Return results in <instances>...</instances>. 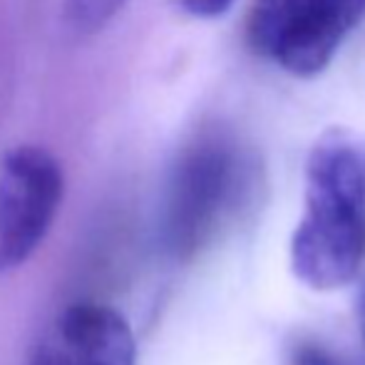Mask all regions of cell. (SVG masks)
<instances>
[{
  "label": "cell",
  "mask_w": 365,
  "mask_h": 365,
  "mask_svg": "<svg viewBox=\"0 0 365 365\" xmlns=\"http://www.w3.org/2000/svg\"><path fill=\"white\" fill-rule=\"evenodd\" d=\"M291 271L313 291H338L365 266V149L328 132L303 172V212L291 234Z\"/></svg>",
  "instance_id": "cell-1"
},
{
  "label": "cell",
  "mask_w": 365,
  "mask_h": 365,
  "mask_svg": "<svg viewBox=\"0 0 365 365\" xmlns=\"http://www.w3.org/2000/svg\"><path fill=\"white\" fill-rule=\"evenodd\" d=\"M264 194V164L229 130L192 137L169 167L162 194L164 249L189 261L219 239Z\"/></svg>",
  "instance_id": "cell-2"
},
{
  "label": "cell",
  "mask_w": 365,
  "mask_h": 365,
  "mask_svg": "<svg viewBox=\"0 0 365 365\" xmlns=\"http://www.w3.org/2000/svg\"><path fill=\"white\" fill-rule=\"evenodd\" d=\"M365 20V0H254L246 40L259 58L293 77H316Z\"/></svg>",
  "instance_id": "cell-3"
},
{
  "label": "cell",
  "mask_w": 365,
  "mask_h": 365,
  "mask_svg": "<svg viewBox=\"0 0 365 365\" xmlns=\"http://www.w3.org/2000/svg\"><path fill=\"white\" fill-rule=\"evenodd\" d=\"M65 197V174L38 145L10 149L0 162V271L18 269L45 241Z\"/></svg>",
  "instance_id": "cell-4"
},
{
  "label": "cell",
  "mask_w": 365,
  "mask_h": 365,
  "mask_svg": "<svg viewBox=\"0 0 365 365\" xmlns=\"http://www.w3.org/2000/svg\"><path fill=\"white\" fill-rule=\"evenodd\" d=\"M28 365H137V341L120 311L75 303L55 316Z\"/></svg>",
  "instance_id": "cell-5"
},
{
  "label": "cell",
  "mask_w": 365,
  "mask_h": 365,
  "mask_svg": "<svg viewBox=\"0 0 365 365\" xmlns=\"http://www.w3.org/2000/svg\"><path fill=\"white\" fill-rule=\"evenodd\" d=\"M125 3L127 0H65V25L77 38H90L105 30Z\"/></svg>",
  "instance_id": "cell-6"
},
{
  "label": "cell",
  "mask_w": 365,
  "mask_h": 365,
  "mask_svg": "<svg viewBox=\"0 0 365 365\" xmlns=\"http://www.w3.org/2000/svg\"><path fill=\"white\" fill-rule=\"evenodd\" d=\"M289 365H343V361H338L328 348L306 341V343L293 346Z\"/></svg>",
  "instance_id": "cell-7"
},
{
  "label": "cell",
  "mask_w": 365,
  "mask_h": 365,
  "mask_svg": "<svg viewBox=\"0 0 365 365\" xmlns=\"http://www.w3.org/2000/svg\"><path fill=\"white\" fill-rule=\"evenodd\" d=\"M234 5V0H179V8L192 18L212 20L224 15Z\"/></svg>",
  "instance_id": "cell-8"
},
{
  "label": "cell",
  "mask_w": 365,
  "mask_h": 365,
  "mask_svg": "<svg viewBox=\"0 0 365 365\" xmlns=\"http://www.w3.org/2000/svg\"><path fill=\"white\" fill-rule=\"evenodd\" d=\"M361 326H363V338H365V291H363V306H361Z\"/></svg>",
  "instance_id": "cell-9"
}]
</instances>
